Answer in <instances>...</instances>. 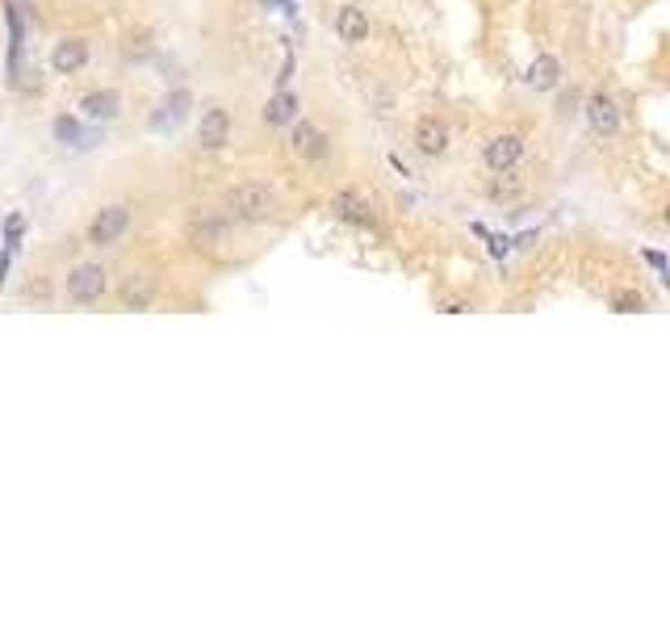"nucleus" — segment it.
I'll return each mask as SVG.
<instances>
[{
  "label": "nucleus",
  "mask_w": 670,
  "mask_h": 628,
  "mask_svg": "<svg viewBox=\"0 0 670 628\" xmlns=\"http://www.w3.org/2000/svg\"><path fill=\"white\" fill-rule=\"evenodd\" d=\"M415 147L424 156H444L449 151V126L440 118H419L415 121Z\"/></svg>",
  "instance_id": "6e6552de"
},
{
  "label": "nucleus",
  "mask_w": 670,
  "mask_h": 628,
  "mask_svg": "<svg viewBox=\"0 0 670 628\" xmlns=\"http://www.w3.org/2000/svg\"><path fill=\"white\" fill-rule=\"evenodd\" d=\"M293 113H298V97H293V93H277L264 109V121L268 126H290Z\"/></svg>",
  "instance_id": "dca6fc26"
},
{
  "label": "nucleus",
  "mask_w": 670,
  "mask_h": 628,
  "mask_svg": "<svg viewBox=\"0 0 670 628\" xmlns=\"http://www.w3.org/2000/svg\"><path fill=\"white\" fill-rule=\"evenodd\" d=\"M50 67L59 76H76L80 67H88V42L85 38H63V42H55V50H50Z\"/></svg>",
  "instance_id": "0eeeda50"
},
{
  "label": "nucleus",
  "mask_w": 670,
  "mask_h": 628,
  "mask_svg": "<svg viewBox=\"0 0 670 628\" xmlns=\"http://www.w3.org/2000/svg\"><path fill=\"white\" fill-rule=\"evenodd\" d=\"M583 113H586V121H591V130H595V134H616V130H621V109H616V101H612L608 93H591Z\"/></svg>",
  "instance_id": "423d86ee"
},
{
  "label": "nucleus",
  "mask_w": 670,
  "mask_h": 628,
  "mask_svg": "<svg viewBox=\"0 0 670 628\" xmlns=\"http://www.w3.org/2000/svg\"><path fill=\"white\" fill-rule=\"evenodd\" d=\"M612 310L616 314H641L646 310V298L637 290H621V293H612Z\"/></svg>",
  "instance_id": "f3484780"
},
{
  "label": "nucleus",
  "mask_w": 670,
  "mask_h": 628,
  "mask_svg": "<svg viewBox=\"0 0 670 628\" xmlns=\"http://www.w3.org/2000/svg\"><path fill=\"white\" fill-rule=\"evenodd\" d=\"M189 105H193V97H189L184 88H176V93L164 101V109H168V113H151V126H159V130H164V126H176V121L189 113Z\"/></svg>",
  "instance_id": "2eb2a0df"
},
{
  "label": "nucleus",
  "mask_w": 670,
  "mask_h": 628,
  "mask_svg": "<svg viewBox=\"0 0 670 628\" xmlns=\"http://www.w3.org/2000/svg\"><path fill=\"white\" fill-rule=\"evenodd\" d=\"M118 109H122V97H118L113 88H93V93L80 97V113H85L88 121H110Z\"/></svg>",
  "instance_id": "1a4fd4ad"
},
{
  "label": "nucleus",
  "mask_w": 670,
  "mask_h": 628,
  "mask_svg": "<svg viewBox=\"0 0 670 628\" xmlns=\"http://www.w3.org/2000/svg\"><path fill=\"white\" fill-rule=\"evenodd\" d=\"M151 302H156V277L151 273H134L122 285V306L126 310H147Z\"/></svg>",
  "instance_id": "9b49d317"
},
{
  "label": "nucleus",
  "mask_w": 670,
  "mask_h": 628,
  "mask_svg": "<svg viewBox=\"0 0 670 628\" xmlns=\"http://www.w3.org/2000/svg\"><path fill=\"white\" fill-rule=\"evenodd\" d=\"M335 34H340V42H365L369 38V13L356 9V4L340 9L335 13Z\"/></svg>",
  "instance_id": "f8f14e48"
},
{
  "label": "nucleus",
  "mask_w": 670,
  "mask_h": 628,
  "mask_svg": "<svg viewBox=\"0 0 670 628\" xmlns=\"http://www.w3.org/2000/svg\"><path fill=\"white\" fill-rule=\"evenodd\" d=\"M227 139H231V109H222V105L206 109L201 126H197V143L206 147V151H222Z\"/></svg>",
  "instance_id": "20e7f679"
},
{
  "label": "nucleus",
  "mask_w": 670,
  "mask_h": 628,
  "mask_svg": "<svg viewBox=\"0 0 670 628\" xmlns=\"http://www.w3.org/2000/svg\"><path fill=\"white\" fill-rule=\"evenodd\" d=\"M101 293H105V268L101 265H76L72 273H67V298H72L76 306L97 302Z\"/></svg>",
  "instance_id": "7ed1b4c3"
},
{
  "label": "nucleus",
  "mask_w": 670,
  "mask_h": 628,
  "mask_svg": "<svg viewBox=\"0 0 670 628\" xmlns=\"http://www.w3.org/2000/svg\"><path fill=\"white\" fill-rule=\"evenodd\" d=\"M55 139L80 147V121H76V118H59V121H55Z\"/></svg>",
  "instance_id": "6ab92c4d"
},
{
  "label": "nucleus",
  "mask_w": 670,
  "mask_h": 628,
  "mask_svg": "<svg viewBox=\"0 0 670 628\" xmlns=\"http://www.w3.org/2000/svg\"><path fill=\"white\" fill-rule=\"evenodd\" d=\"M528 88H536V93H553V88L561 85V63L553 59V55H536L532 63H528Z\"/></svg>",
  "instance_id": "9d476101"
},
{
  "label": "nucleus",
  "mask_w": 670,
  "mask_h": 628,
  "mask_svg": "<svg viewBox=\"0 0 670 628\" xmlns=\"http://www.w3.org/2000/svg\"><path fill=\"white\" fill-rule=\"evenodd\" d=\"M126 230H130V206L110 202V206H101L97 218L88 222V243H93V247H113Z\"/></svg>",
  "instance_id": "f03ea898"
},
{
  "label": "nucleus",
  "mask_w": 670,
  "mask_h": 628,
  "mask_svg": "<svg viewBox=\"0 0 670 628\" xmlns=\"http://www.w3.org/2000/svg\"><path fill=\"white\" fill-rule=\"evenodd\" d=\"M495 202H507V197H515L520 193V176H512V168L507 172H499V181H490V189H487Z\"/></svg>",
  "instance_id": "a211bd4d"
},
{
  "label": "nucleus",
  "mask_w": 670,
  "mask_h": 628,
  "mask_svg": "<svg viewBox=\"0 0 670 628\" xmlns=\"http://www.w3.org/2000/svg\"><path fill=\"white\" fill-rule=\"evenodd\" d=\"M662 222H666V227H670V206H666V214H662Z\"/></svg>",
  "instance_id": "aec40b11"
},
{
  "label": "nucleus",
  "mask_w": 670,
  "mask_h": 628,
  "mask_svg": "<svg viewBox=\"0 0 670 628\" xmlns=\"http://www.w3.org/2000/svg\"><path fill=\"white\" fill-rule=\"evenodd\" d=\"M290 147L302 159H318L323 151H327V139H323V130H318V126H310V121H298V126H293V134H290Z\"/></svg>",
  "instance_id": "ddd939ff"
},
{
  "label": "nucleus",
  "mask_w": 670,
  "mask_h": 628,
  "mask_svg": "<svg viewBox=\"0 0 670 628\" xmlns=\"http://www.w3.org/2000/svg\"><path fill=\"white\" fill-rule=\"evenodd\" d=\"M231 214L239 218V222H264L272 210H277V193L268 189V184H256V181H247V184H239L231 193Z\"/></svg>",
  "instance_id": "f257e3e1"
},
{
  "label": "nucleus",
  "mask_w": 670,
  "mask_h": 628,
  "mask_svg": "<svg viewBox=\"0 0 670 628\" xmlns=\"http://www.w3.org/2000/svg\"><path fill=\"white\" fill-rule=\"evenodd\" d=\"M331 210L344 218V222H361V227H373V214H369V202L356 193H340L331 202Z\"/></svg>",
  "instance_id": "4468645a"
},
{
  "label": "nucleus",
  "mask_w": 670,
  "mask_h": 628,
  "mask_svg": "<svg viewBox=\"0 0 670 628\" xmlns=\"http://www.w3.org/2000/svg\"><path fill=\"white\" fill-rule=\"evenodd\" d=\"M482 156H487L490 172H507V168L520 164V156H524V139H520V134H495Z\"/></svg>",
  "instance_id": "39448f33"
}]
</instances>
